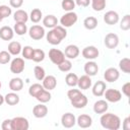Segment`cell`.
<instances>
[{
    "label": "cell",
    "mask_w": 130,
    "mask_h": 130,
    "mask_svg": "<svg viewBox=\"0 0 130 130\" xmlns=\"http://www.w3.org/2000/svg\"><path fill=\"white\" fill-rule=\"evenodd\" d=\"M12 13V10L9 6L7 5H0V16L2 18H6L8 16H10Z\"/></svg>",
    "instance_id": "44"
},
{
    "label": "cell",
    "mask_w": 130,
    "mask_h": 130,
    "mask_svg": "<svg viewBox=\"0 0 130 130\" xmlns=\"http://www.w3.org/2000/svg\"><path fill=\"white\" fill-rule=\"evenodd\" d=\"M32 53H34V48L30 47V46H25L21 49V54H22V57L24 59H27V60H31V57H32Z\"/></svg>",
    "instance_id": "42"
},
{
    "label": "cell",
    "mask_w": 130,
    "mask_h": 130,
    "mask_svg": "<svg viewBox=\"0 0 130 130\" xmlns=\"http://www.w3.org/2000/svg\"><path fill=\"white\" fill-rule=\"evenodd\" d=\"M45 56H46V54L42 49H34L31 60L36 63H39V62H42L45 59Z\"/></svg>",
    "instance_id": "33"
},
{
    "label": "cell",
    "mask_w": 130,
    "mask_h": 130,
    "mask_svg": "<svg viewBox=\"0 0 130 130\" xmlns=\"http://www.w3.org/2000/svg\"><path fill=\"white\" fill-rule=\"evenodd\" d=\"M29 122L24 117H14L11 119V130H27Z\"/></svg>",
    "instance_id": "4"
},
{
    "label": "cell",
    "mask_w": 130,
    "mask_h": 130,
    "mask_svg": "<svg viewBox=\"0 0 130 130\" xmlns=\"http://www.w3.org/2000/svg\"><path fill=\"white\" fill-rule=\"evenodd\" d=\"M66 37H67V31L65 27H63L62 25H56L55 27L51 28L46 35L47 42L53 46L59 45Z\"/></svg>",
    "instance_id": "1"
},
{
    "label": "cell",
    "mask_w": 130,
    "mask_h": 130,
    "mask_svg": "<svg viewBox=\"0 0 130 130\" xmlns=\"http://www.w3.org/2000/svg\"><path fill=\"white\" fill-rule=\"evenodd\" d=\"M2 19H3V18H2V17H1V16H0V22H1V21H2Z\"/></svg>",
    "instance_id": "52"
},
{
    "label": "cell",
    "mask_w": 130,
    "mask_h": 130,
    "mask_svg": "<svg viewBox=\"0 0 130 130\" xmlns=\"http://www.w3.org/2000/svg\"><path fill=\"white\" fill-rule=\"evenodd\" d=\"M122 92L127 98L130 96V82H126V83L123 84V86H122Z\"/></svg>",
    "instance_id": "47"
},
{
    "label": "cell",
    "mask_w": 130,
    "mask_h": 130,
    "mask_svg": "<svg viewBox=\"0 0 130 130\" xmlns=\"http://www.w3.org/2000/svg\"><path fill=\"white\" fill-rule=\"evenodd\" d=\"M4 101L8 106H15V105H17L19 103V95L15 91L8 92L4 96Z\"/></svg>",
    "instance_id": "28"
},
{
    "label": "cell",
    "mask_w": 130,
    "mask_h": 130,
    "mask_svg": "<svg viewBox=\"0 0 130 130\" xmlns=\"http://www.w3.org/2000/svg\"><path fill=\"white\" fill-rule=\"evenodd\" d=\"M1 86H2V83H1V81H0V88H1Z\"/></svg>",
    "instance_id": "53"
},
{
    "label": "cell",
    "mask_w": 130,
    "mask_h": 130,
    "mask_svg": "<svg viewBox=\"0 0 130 130\" xmlns=\"http://www.w3.org/2000/svg\"><path fill=\"white\" fill-rule=\"evenodd\" d=\"M74 2L79 7H87L90 4V0H74Z\"/></svg>",
    "instance_id": "49"
},
{
    "label": "cell",
    "mask_w": 130,
    "mask_h": 130,
    "mask_svg": "<svg viewBox=\"0 0 130 130\" xmlns=\"http://www.w3.org/2000/svg\"><path fill=\"white\" fill-rule=\"evenodd\" d=\"M42 18H43V13H42L41 9H39V8H34V9L30 11L29 19H30L32 22L38 23L39 21H41Z\"/></svg>",
    "instance_id": "32"
},
{
    "label": "cell",
    "mask_w": 130,
    "mask_h": 130,
    "mask_svg": "<svg viewBox=\"0 0 130 130\" xmlns=\"http://www.w3.org/2000/svg\"><path fill=\"white\" fill-rule=\"evenodd\" d=\"M58 22H59L58 18L53 14H48L43 18V24L45 27H48V28L55 27L56 25H58Z\"/></svg>",
    "instance_id": "24"
},
{
    "label": "cell",
    "mask_w": 130,
    "mask_h": 130,
    "mask_svg": "<svg viewBox=\"0 0 130 130\" xmlns=\"http://www.w3.org/2000/svg\"><path fill=\"white\" fill-rule=\"evenodd\" d=\"M79 53H80V50H79V48L76 45H68L65 48V51H64V55L68 59H75V58H77Z\"/></svg>",
    "instance_id": "19"
},
{
    "label": "cell",
    "mask_w": 130,
    "mask_h": 130,
    "mask_svg": "<svg viewBox=\"0 0 130 130\" xmlns=\"http://www.w3.org/2000/svg\"><path fill=\"white\" fill-rule=\"evenodd\" d=\"M82 92L79 90V89H75V88H72V89H69L68 91H67V98L70 100V101H72V100H74L76 96H78L79 94H81Z\"/></svg>",
    "instance_id": "45"
},
{
    "label": "cell",
    "mask_w": 130,
    "mask_h": 130,
    "mask_svg": "<svg viewBox=\"0 0 130 130\" xmlns=\"http://www.w3.org/2000/svg\"><path fill=\"white\" fill-rule=\"evenodd\" d=\"M4 103H5V101H4V96H3L2 94H0V106H2Z\"/></svg>",
    "instance_id": "51"
},
{
    "label": "cell",
    "mask_w": 130,
    "mask_h": 130,
    "mask_svg": "<svg viewBox=\"0 0 130 130\" xmlns=\"http://www.w3.org/2000/svg\"><path fill=\"white\" fill-rule=\"evenodd\" d=\"M28 35L30 37V39L35 40V41H39V40H42L45 35H46V31H45V28L39 24H34L31 25L29 28H28Z\"/></svg>",
    "instance_id": "5"
},
{
    "label": "cell",
    "mask_w": 130,
    "mask_h": 130,
    "mask_svg": "<svg viewBox=\"0 0 130 130\" xmlns=\"http://www.w3.org/2000/svg\"><path fill=\"white\" fill-rule=\"evenodd\" d=\"M81 54H82V57L87 60H94L99 57L100 52H99L98 48L94 46H86L85 48L82 49Z\"/></svg>",
    "instance_id": "8"
},
{
    "label": "cell",
    "mask_w": 130,
    "mask_h": 130,
    "mask_svg": "<svg viewBox=\"0 0 130 130\" xmlns=\"http://www.w3.org/2000/svg\"><path fill=\"white\" fill-rule=\"evenodd\" d=\"M77 81H78V76L75 73H67V75L65 77V82L68 86H71V87L76 86Z\"/></svg>",
    "instance_id": "34"
},
{
    "label": "cell",
    "mask_w": 130,
    "mask_h": 130,
    "mask_svg": "<svg viewBox=\"0 0 130 130\" xmlns=\"http://www.w3.org/2000/svg\"><path fill=\"white\" fill-rule=\"evenodd\" d=\"M13 18L15 20V22H25L28 20L29 16L27 14L26 11L22 10V9H17L14 13H13Z\"/></svg>",
    "instance_id": "27"
},
{
    "label": "cell",
    "mask_w": 130,
    "mask_h": 130,
    "mask_svg": "<svg viewBox=\"0 0 130 130\" xmlns=\"http://www.w3.org/2000/svg\"><path fill=\"white\" fill-rule=\"evenodd\" d=\"M44 87H43V85L41 84V83H34V84H31L30 86H29V88H28V94L30 95V96H32V98H35L36 95H37V93L40 91V90H42Z\"/></svg>",
    "instance_id": "40"
},
{
    "label": "cell",
    "mask_w": 130,
    "mask_h": 130,
    "mask_svg": "<svg viewBox=\"0 0 130 130\" xmlns=\"http://www.w3.org/2000/svg\"><path fill=\"white\" fill-rule=\"evenodd\" d=\"M35 98H36L37 101H39L40 103L46 104V103H48V102L51 101L52 95H51V93H50V90H47V89L43 88L42 90H40V91L37 93V95H36Z\"/></svg>",
    "instance_id": "26"
},
{
    "label": "cell",
    "mask_w": 130,
    "mask_h": 130,
    "mask_svg": "<svg viewBox=\"0 0 130 130\" xmlns=\"http://www.w3.org/2000/svg\"><path fill=\"white\" fill-rule=\"evenodd\" d=\"M48 114V108L45 104L41 103V104H38L36 105L34 108H32V115L38 118V119H41V118H44L46 117Z\"/></svg>",
    "instance_id": "14"
},
{
    "label": "cell",
    "mask_w": 130,
    "mask_h": 130,
    "mask_svg": "<svg viewBox=\"0 0 130 130\" xmlns=\"http://www.w3.org/2000/svg\"><path fill=\"white\" fill-rule=\"evenodd\" d=\"M75 2L74 0H62L61 2V7L63 10L65 11H73V9L75 8Z\"/></svg>",
    "instance_id": "38"
},
{
    "label": "cell",
    "mask_w": 130,
    "mask_h": 130,
    "mask_svg": "<svg viewBox=\"0 0 130 130\" xmlns=\"http://www.w3.org/2000/svg\"><path fill=\"white\" fill-rule=\"evenodd\" d=\"M70 103H71V105H72L74 108H76V109H82V108H84V107L87 105L88 100H87V98H86L85 94L81 93V94H79L78 96H76L74 100L70 101Z\"/></svg>",
    "instance_id": "21"
},
{
    "label": "cell",
    "mask_w": 130,
    "mask_h": 130,
    "mask_svg": "<svg viewBox=\"0 0 130 130\" xmlns=\"http://www.w3.org/2000/svg\"><path fill=\"white\" fill-rule=\"evenodd\" d=\"M104 21L109 25H114L119 22V14L114 10L107 11L104 15Z\"/></svg>",
    "instance_id": "15"
},
{
    "label": "cell",
    "mask_w": 130,
    "mask_h": 130,
    "mask_svg": "<svg viewBox=\"0 0 130 130\" xmlns=\"http://www.w3.org/2000/svg\"><path fill=\"white\" fill-rule=\"evenodd\" d=\"M1 128L3 130H11V119H5L1 124Z\"/></svg>",
    "instance_id": "48"
},
{
    "label": "cell",
    "mask_w": 130,
    "mask_h": 130,
    "mask_svg": "<svg viewBox=\"0 0 130 130\" xmlns=\"http://www.w3.org/2000/svg\"><path fill=\"white\" fill-rule=\"evenodd\" d=\"M119 68L124 73H130V59L125 57L119 61Z\"/></svg>",
    "instance_id": "35"
},
{
    "label": "cell",
    "mask_w": 130,
    "mask_h": 130,
    "mask_svg": "<svg viewBox=\"0 0 130 130\" xmlns=\"http://www.w3.org/2000/svg\"><path fill=\"white\" fill-rule=\"evenodd\" d=\"M76 124L80 127V128H88L91 126L92 124V119L89 115L87 114H81L77 117L76 119Z\"/></svg>",
    "instance_id": "16"
},
{
    "label": "cell",
    "mask_w": 130,
    "mask_h": 130,
    "mask_svg": "<svg viewBox=\"0 0 130 130\" xmlns=\"http://www.w3.org/2000/svg\"><path fill=\"white\" fill-rule=\"evenodd\" d=\"M104 95L106 98V101L107 102H110V103H118L122 99L121 91L118 90V89H115V88L106 89L105 92H104Z\"/></svg>",
    "instance_id": "7"
},
{
    "label": "cell",
    "mask_w": 130,
    "mask_h": 130,
    "mask_svg": "<svg viewBox=\"0 0 130 130\" xmlns=\"http://www.w3.org/2000/svg\"><path fill=\"white\" fill-rule=\"evenodd\" d=\"M11 60V55L8 51H0V64H7Z\"/></svg>",
    "instance_id": "43"
},
{
    "label": "cell",
    "mask_w": 130,
    "mask_h": 130,
    "mask_svg": "<svg viewBox=\"0 0 130 130\" xmlns=\"http://www.w3.org/2000/svg\"><path fill=\"white\" fill-rule=\"evenodd\" d=\"M42 81L43 87L47 90H52L57 86V79L54 75H46Z\"/></svg>",
    "instance_id": "17"
},
{
    "label": "cell",
    "mask_w": 130,
    "mask_h": 130,
    "mask_svg": "<svg viewBox=\"0 0 130 130\" xmlns=\"http://www.w3.org/2000/svg\"><path fill=\"white\" fill-rule=\"evenodd\" d=\"M9 4L13 8H20L23 4V0H9Z\"/></svg>",
    "instance_id": "46"
},
{
    "label": "cell",
    "mask_w": 130,
    "mask_h": 130,
    "mask_svg": "<svg viewBox=\"0 0 130 130\" xmlns=\"http://www.w3.org/2000/svg\"><path fill=\"white\" fill-rule=\"evenodd\" d=\"M21 45L19 42H16V41H12L8 44V52L10 53V55H13V56H17L18 54L21 53Z\"/></svg>",
    "instance_id": "29"
},
{
    "label": "cell",
    "mask_w": 130,
    "mask_h": 130,
    "mask_svg": "<svg viewBox=\"0 0 130 130\" xmlns=\"http://www.w3.org/2000/svg\"><path fill=\"white\" fill-rule=\"evenodd\" d=\"M57 66H58V69L60 71H62V72H68L72 68V63H71V61L69 59H65L63 62H61Z\"/></svg>",
    "instance_id": "39"
},
{
    "label": "cell",
    "mask_w": 130,
    "mask_h": 130,
    "mask_svg": "<svg viewBox=\"0 0 130 130\" xmlns=\"http://www.w3.org/2000/svg\"><path fill=\"white\" fill-rule=\"evenodd\" d=\"M77 19H78V16L74 11H68L61 16L59 21H60V24L66 28V27H70L73 24H75Z\"/></svg>",
    "instance_id": "3"
},
{
    "label": "cell",
    "mask_w": 130,
    "mask_h": 130,
    "mask_svg": "<svg viewBox=\"0 0 130 130\" xmlns=\"http://www.w3.org/2000/svg\"><path fill=\"white\" fill-rule=\"evenodd\" d=\"M90 4L94 11H103L106 7V0H90Z\"/></svg>",
    "instance_id": "36"
},
{
    "label": "cell",
    "mask_w": 130,
    "mask_h": 130,
    "mask_svg": "<svg viewBox=\"0 0 130 130\" xmlns=\"http://www.w3.org/2000/svg\"><path fill=\"white\" fill-rule=\"evenodd\" d=\"M24 70V60L20 57L14 58L10 62V71L14 74H19Z\"/></svg>",
    "instance_id": "9"
},
{
    "label": "cell",
    "mask_w": 130,
    "mask_h": 130,
    "mask_svg": "<svg viewBox=\"0 0 130 130\" xmlns=\"http://www.w3.org/2000/svg\"><path fill=\"white\" fill-rule=\"evenodd\" d=\"M122 128L124 130H130V117H126L122 122Z\"/></svg>",
    "instance_id": "50"
},
{
    "label": "cell",
    "mask_w": 130,
    "mask_h": 130,
    "mask_svg": "<svg viewBox=\"0 0 130 130\" xmlns=\"http://www.w3.org/2000/svg\"><path fill=\"white\" fill-rule=\"evenodd\" d=\"M9 88L12 91H19L23 88V81L19 77H13L9 81Z\"/></svg>",
    "instance_id": "25"
},
{
    "label": "cell",
    "mask_w": 130,
    "mask_h": 130,
    "mask_svg": "<svg viewBox=\"0 0 130 130\" xmlns=\"http://www.w3.org/2000/svg\"><path fill=\"white\" fill-rule=\"evenodd\" d=\"M109 105L106 100H99L93 104V112L95 114H104L108 111Z\"/></svg>",
    "instance_id": "22"
},
{
    "label": "cell",
    "mask_w": 130,
    "mask_h": 130,
    "mask_svg": "<svg viewBox=\"0 0 130 130\" xmlns=\"http://www.w3.org/2000/svg\"><path fill=\"white\" fill-rule=\"evenodd\" d=\"M107 89V84L105 81H102V80H98L93 85H92V94L94 96H102L104 95V92L105 90Z\"/></svg>",
    "instance_id": "18"
},
{
    "label": "cell",
    "mask_w": 130,
    "mask_h": 130,
    "mask_svg": "<svg viewBox=\"0 0 130 130\" xmlns=\"http://www.w3.org/2000/svg\"><path fill=\"white\" fill-rule=\"evenodd\" d=\"M49 58L53 64L59 65L61 62L65 60V55H64V52H62L61 50L53 48V49H50L49 51Z\"/></svg>",
    "instance_id": "6"
},
{
    "label": "cell",
    "mask_w": 130,
    "mask_h": 130,
    "mask_svg": "<svg viewBox=\"0 0 130 130\" xmlns=\"http://www.w3.org/2000/svg\"><path fill=\"white\" fill-rule=\"evenodd\" d=\"M83 26L86 29H94L98 26V19L94 16H87L83 20Z\"/></svg>",
    "instance_id": "30"
},
{
    "label": "cell",
    "mask_w": 130,
    "mask_h": 130,
    "mask_svg": "<svg viewBox=\"0 0 130 130\" xmlns=\"http://www.w3.org/2000/svg\"><path fill=\"white\" fill-rule=\"evenodd\" d=\"M120 28L122 30H128L130 28V15L126 14L122 17L120 21Z\"/></svg>",
    "instance_id": "41"
},
{
    "label": "cell",
    "mask_w": 130,
    "mask_h": 130,
    "mask_svg": "<svg viewBox=\"0 0 130 130\" xmlns=\"http://www.w3.org/2000/svg\"><path fill=\"white\" fill-rule=\"evenodd\" d=\"M103 128L108 130H118L121 127V119L113 113H104L100 119Z\"/></svg>",
    "instance_id": "2"
},
{
    "label": "cell",
    "mask_w": 130,
    "mask_h": 130,
    "mask_svg": "<svg viewBox=\"0 0 130 130\" xmlns=\"http://www.w3.org/2000/svg\"><path fill=\"white\" fill-rule=\"evenodd\" d=\"M13 30L17 36H23L27 32V26L25 22H15L13 26Z\"/></svg>",
    "instance_id": "31"
},
{
    "label": "cell",
    "mask_w": 130,
    "mask_h": 130,
    "mask_svg": "<svg viewBox=\"0 0 130 130\" xmlns=\"http://www.w3.org/2000/svg\"><path fill=\"white\" fill-rule=\"evenodd\" d=\"M119 77H120L119 70L115 67H110L106 69V71L104 72V78L107 82H115L119 79Z\"/></svg>",
    "instance_id": "11"
},
{
    "label": "cell",
    "mask_w": 130,
    "mask_h": 130,
    "mask_svg": "<svg viewBox=\"0 0 130 130\" xmlns=\"http://www.w3.org/2000/svg\"><path fill=\"white\" fill-rule=\"evenodd\" d=\"M61 124L64 128H72L76 124V118L72 113H65L61 117Z\"/></svg>",
    "instance_id": "12"
},
{
    "label": "cell",
    "mask_w": 130,
    "mask_h": 130,
    "mask_svg": "<svg viewBox=\"0 0 130 130\" xmlns=\"http://www.w3.org/2000/svg\"><path fill=\"white\" fill-rule=\"evenodd\" d=\"M104 43L108 49H115L119 45V37L114 32H109L106 35Z\"/></svg>",
    "instance_id": "10"
},
{
    "label": "cell",
    "mask_w": 130,
    "mask_h": 130,
    "mask_svg": "<svg viewBox=\"0 0 130 130\" xmlns=\"http://www.w3.org/2000/svg\"><path fill=\"white\" fill-rule=\"evenodd\" d=\"M14 37V30L8 25H4L0 28V39L3 41H11Z\"/></svg>",
    "instance_id": "23"
},
{
    "label": "cell",
    "mask_w": 130,
    "mask_h": 130,
    "mask_svg": "<svg viewBox=\"0 0 130 130\" xmlns=\"http://www.w3.org/2000/svg\"><path fill=\"white\" fill-rule=\"evenodd\" d=\"M84 72L86 75L88 76H94L96 75V73L99 72V66H98V63L92 61V60H89L87 61L85 64H84Z\"/></svg>",
    "instance_id": "13"
},
{
    "label": "cell",
    "mask_w": 130,
    "mask_h": 130,
    "mask_svg": "<svg viewBox=\"0 0 130 130\" xmlns=\"http://www.w3.org/2000/svg\"><path fill=\"white\" fill-rule=\"evenodd\" d=\"M91 84H92V82H91V78H90V76L84 74V75L78 77L77 86H78L79 89H83V90L88 89V88L91 87Z\"/></svg>",
    "instance_id": "20"
},
{
    "label": "cell",
    "mask_w": 130,
    "mask_h": 130,
    "mask_svg": "<svg viewBox=\"0 0 130 130\" xmlns=\"http://www.w3.org/2000/svg\"><path fill=\"white\" fill-rule=\"evenodd\" d=\"M34 74H35V77H36L37 80L42 81L44 79V77L46 76V71H45V69L42 66L37 65L34 68Z\"/></svg>",
    "instance_id": "37"
}]
</instances>
